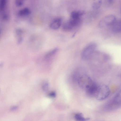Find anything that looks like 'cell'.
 <instances>
[{"mask_svg": "<svg viewBox=\"0 0 121 121\" xmlns=\"http://www.w3.org/2000/svg\"><path fill=\"white\" fill-rule=\"evenodd\" d=\"M62 19L60 18H57L53 20L49 25L50 28L52 29L56 30L60 27Z\"/></svg>", "mask_w": 121, "mask_h": 121, "instance_id": "cell-5", "label": "cell"}, {"mask_svg": "<svg viewBox=\"0 0 121 121\" xmlns=\"http://www.w3.org/2000/svg\"><path fill=\"white\" fill-rule=\"evenodd\" d=\"M102 2L100 0H99L98 1L94 3L92 5V7L93 8L95 9H99L100 7Z\"/></svg>", "mask_w": 121, "mask_h": 121, "instance_id": "cell-12", "label": "cell"}, {"mask_svg": "<svg viewBox=\"0 0 121 121\" xmlns=\"http://www.w3.org/2000/svg\"><path fill=\"white\" fill-rule=\"evenodd\" d=\"M58 48H56L52 49L47 53L45 56V58L46 59L48 58L55 55L58 52Z\"/></svg>", "mask_w": 121, "mask_h": 121, "instance_id": "cell-10", "label": "cell"}, {"mask_svg": "<svg viewBox=\"0 0 121 121\" xmlns=\"http://www.w3.org/2000/svg\"><path fill=\"white\" fill-rule=\"evenodd\" d=\"M15 33L17 35L19 36L22 35V31L20 29H17L15 31Z\"/></svg>", "mask_w": 121, "mask_h": 121, "instance_id": "cell-15", "label": "cell"}, {"mask_svg": "<svg viewBox=\"0 0 121 121\" xmlns=\"http://www.w3.org/2000/svg\"><path fill=\"white\" fill-rule=\"evenodd\" d=\"M116 21V18L115 16L112 14L108 15L100 20L99 25L100 28H105L112 25Z\"/></svg>", "mask_w": 121, "mask_h": 121, "instance_id": "cell-4", "label": "cell"}, {"mask_svg": "<svg viewBox=\"0 0 121 121\" xmlns=\"http://www.w3.org/2000/svg\"><path fill=\"white\" fill-rule=\"evenodd\" d=\"M112 30L115 33L121 32V20L116 21L112 25Z\"/></svg>", "mask_w": 121, "mask_h": 121, "instance_id": "cell-6", "label": "cell"}, {"mask_svg": "<svg viewBox=\"0 0 121 121\" xmlns=\"http://www.w3.org/2000/svg\"><path fill=\"white\" fill-rule=\"evenodd\" d=\"M49 96L52 97H54L56 96V93L54 92H52L49 94Z\"/></svg>", "mask_w": 121, "mask_h": 121, "instance_id": "cell-17", "label": "cell"}, {"mask_svg": "<svg viewBox=\"0 0 121 121\" xmlns=\"http://www.w3.org/2000/svg\"><path fill=\"white\" fill-rule=\"evenodd\" d=\"M23 39L22 37H20L18 39L17 41V43L18 44L21 43Z\"/></svg>", "mask_w": 121, "mask_h": 121, "instance_id": "cell-18", "label": "cell"}, {"mask_svg": "<svg viewBox=\"0 0 121 121\" xmlns=\"http://www.w3.org/2000/svg\"><path fill=\"white\" fill-rule=\"evenodd\" d=\"M75 119L77 121H83L88 120V118H85L83 117L82 113H78L76 114L74 116Z\"/></svg>", "mask_w": 121, "mask_h": 121, "instance_id": "cell-11", "label": "cell"}, {"mask_svg": "<svg viewBox=\"0 0 121 121\" xmlns=\"http://www.w3.org/2000/svg\"><path fill=\"white\" fill-rule=\"evenodd\" d=\"M6 0H0V9L1 10L4 9L6 4Z\"/></svg>", "mask_w": 121, "mask_h": 121, "instance_id": "cell-14", "label": "cell"}, {"mask_svg": "<svg viewBox=\"0 0 121 121\" xmlns=\"http://www.w3.org/2000/svg\"><path fill=\"white\" fill-rule=\"evenodd\" d=\"M96 47V44L94 43H91L87 45L82 51V59L86 60L89 59L94 53Z\"/></svg>", "mask_w": 121, "mask_h": 121, "instance_id": "cell-2", "label": "cell"}, {"mask_svg": "<svg viewBox=\"0 0 121 121\" xmlns=\"http://www.w3.org/2000/svg\"><path fill=\"white\" fill-rule=\"evenodd\" d=\"M26 0H15V4L17 7H20L24 4Z\"/></svg>", "mask_w": 121, "mask_h": 121, "instance_id": "cell-13", "label": "cell"}, {"mask_svg": "<svg viewBox=\"0 0 121 121\" xmlns=\"http://www.w3.org/2000/svg\"><path fill=\"white\" fill-rule=\"evenodd\" d=\"M113 102L116 105L121 104V90L115 95L113 99Z\"/></svg>", "mask_w": 121, "mask_h": 121, "instance_id": "cell-8", "label": "cell"}, {"mask_svg": "<svg viewBox=\"0 0 121 121\" xmlns=\"http://www.w3.org/2000/svg\"><path fill=\"white\" fill-rule=\"evenodd\" d=\"M48 83L47 82H46L44 83V84H43V90L44 91H46L48 89Z\"/></svg>", "mask_w": 121, "mask_h": 121, "instance_id": "cell-16", "label": "cell"}, {"mask_svg": "<svg viewBox=\"0 0 121 121\" xmlns=\"http://www.w3.org/2000/svg\"><path fill=\"white\" fill-rule=\"evenodd\" d=\"M85 12L82 11H73L71 13V17L74 18H80V17Z\"/></svg>", "mask_w": 121, "mask_h": 121, "instance_id": "cell-9", "label": "cell"}, {"mask_svg": "<svg viewBox=\"0 0 121 121\" xmlns=\"http://www.w3.org/2000/svg\"><path fill=\"white\" fill-rule=\"evenodd\" d=\"M17 107H14L12 108L11 109L12 110H15L16 109Z\"/></svg>", "mask_w": 121, "mask_h": 121, "instance_id": "cell-19", "label": "cell"}, {"mask_svg": "<svg viewBox=\"0 0 121 121\" xmlns=\"http://www.w3.org/2000/svg\"><path fill=\"white\" fill-rule=\"evenodd\" d=\"M78 80L79 86L85 91L94 83L89 77L86 74L81 76Z\"/></svg>", "mask_w": 121, "mask_h": 121, "instance_id": "cell-3", "label": "cell"}, {"mask_svg": "<svg viewBox=\"0 0 121 121\" xmlns=\"http://www.w3.org/2000/svg\"><path fill=\"white\" fill-rule=\"evenodd\" d=\"M30 13V10L27 8H25L20 10L18 14L20 17H25L29 15Z\"/></svg>", "mask_w": 121, "mask_h": 121, "instance_id": "cell-7", "label": "cell"}, {"mask_svg": "<svg viewBox=\"0 0 121 121\" xmlns=\"http://www.w3.org/2000/svg\"><path fill=\"white\" fill-rule=\"evenodd\" d=\"M110 93L109 88L104 85H98L94 95L96 98L99 100H102L107 98Z\"/></svg>", "mask_w": 121, "mask_h": 121, "instance_id": "cell-1", "label": "cell"}]
</instances>
